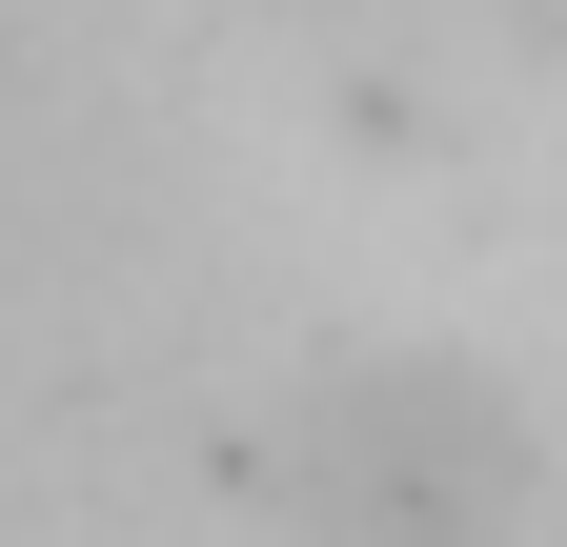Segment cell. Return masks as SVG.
<instances>
[{
    "instance_id": "obj_1",
    "label": "cell",
    "mask_w": 567,
    "mask_h": 547,
    "mask_svg": "<svg viewBox=\"0 0 567 547\" xmlns=\"http://www.w3.org/2000/svg\"><path fill=\"white\" fill-rule=\"evenodd\" d=\"M507 507H527V446H507L486 385L385 365L365 405H344V527L365 547H507Z\"/></svg>"
}]
</instances>
